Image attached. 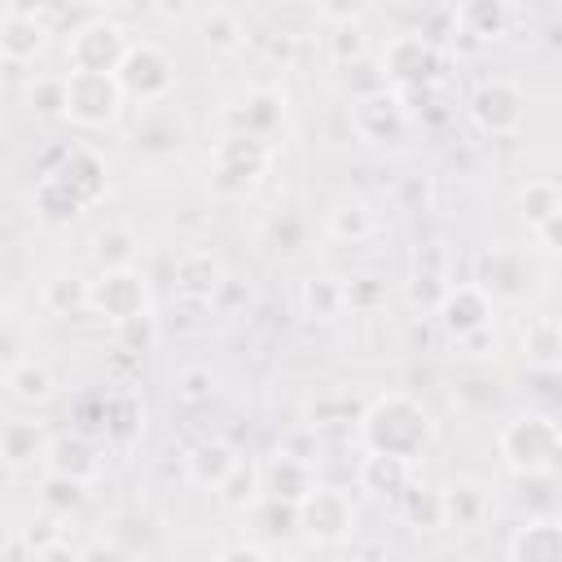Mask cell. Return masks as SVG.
I'll use <instances>...</instances> for the list:
<instances>
[{"label": "cell", "instance_id": "obj_1", "mask_svg": "<svg viewBox=\"0 0 562 562\" xmlns=\"http://www.w3.org/2000/svg\"><path fill=\"white\" fill-rule=\"evenodd\" d=\"M356 439L369 452H395V457L422 461V452L435 439V422H430L422 400H413L404 391H386V395H373L360 408Z\"/></svg>", "mask_w": 562, "mask_h": 562}, {"label": "cell", "instance_id": "obj_2", "mask_svg": "<svg viewBox=\"0 0 562 562\" xmlns=\"http://www.w3.org/2000/svg\"><path fill=\"white\" fill-rule=\"evenodd\" d=\"M496 452L518 479H549L562 470V422L549 413H518L501 426Z\"/></svg>", "mask_w": 562, "mask_h": 562}, {"label": "cell", "instance_id": "obj_3", "mask_svg": "<svg viewBox=\"0 0 562 562\" xmlns=\"http://www.w3.org/2000/svg\"><path fill=\"white\" fill-rule=\"evenodd\" d=\"M268 167H272V140L228 127L211 149V189L220 198L241 202L263 184Z\"/></svg>", "mask_w": 562, "mask_h": 562}, {"label": "cell", "instance_id": "obj_4", "mask_svg": "<svg viewBox=\"0 0 562 562\" xmlns=\"http://www.w3.org/2000/svg\"><path fill=\"white\" fill-rule=\"evenodd\" d=\"M347 123L360 145L369 149H400L413 132V110L404 105L400 88H382L373 97H356L347 105Z\"/></svg>", "mask_w": 562, "mask_h": 562}, {"label": "cell", "instance_id": "obj_5", "mask_svg": "<svg viewBox=\"0 0 562 562\" xmlns=\"http://www.w3.org/2000/svg\"><path fill=\"white\" fill-rule=\"evenodd\" d=\"M356 501L347 487H334V483H316L312 496L299 505V536L307 544H321V549H338L356 536Z\"/></svg>", "mask_w": 562, "mask_h": 562}, {"label": "cell", "instance_id": "obj_6", "mask_svg": "<svg viewBox=\"0 0 562 562\" xmlns=\"http://www.w3.org/2000/svg\"><path fill=\"white\" fill-rule=\"evenodd\" d=\"M378 61H382L391 88H400V92L435 88V83L448 75V57H443V48H439L430 35H422V31H408V35L386 40V48H382Z\"/></svg>", "mask_w": 562, "mask_h": 562}, {"label": "cell", "instance_id": "obj_7", "mask_svg": "<svg viewBox=\"0 0 562 562\" xmlns=\"http://www.w3.org/2000/svg\"><path fill=\"white\" fill-rule=\"evenodd\" d=\"M114 79H119V88H123V97L132 105H158L176 88V61H171V53L162 44L132 40V48L119 61Z\"/></svg>", "mask_w": 562, "mask_h": 562}, {"label": "cell", "instance_id": "obj_8", "mask_svg": "<svg viewBox=\"0 0 562 562\" xmlns=\"http://www.w3.org/2000/svg\"><path fill=\"white\" fill-rule=\"evenodd\" d=\"M465 119L483 136H514L527 123V97L514 79H479L465 97Z\"/></svg>", "mask_w": 562, "mask_h": 562}, {"label": "cell", "instance_id": "obj_9", "mask_svg": "<svg viewBox=\"0 0 562 562\" xmlns=\"http://www.w3.org/2000/svg\"><path fill=\"white\" fill-rule=\"evenodd\" d=\"M66 92H70L66 119L79 127H110L127 105L119 79L105 70H66Z\"/></svg>", "mask_w": 562, "mask_h": 562}, {"label": "cell", "instance_id": "obj_10", "mask_svg": "<svg viewBox=\"0 0 562 562\" xmlns=\"http://www.w3.org/2000/svg\"><path fill=\"white\" fill-rule=\"evenodd\" d=\"M474 281L496 299V303H522L540 290V272L536 263L514 250V246H492L474 259Z\"/></svg>", "mask_w": 562, "mask_h": 562}, {"label": "cell", "instance_id": "obj_11", "mask_svg": "<svg viewBox=\"0 0 562 562\" xmlns=\"http://www.w3.org/2000/svg\"><path fill=\"white\" fill-rule=\"evenodd\" d=\"M88 312H97V316L110 321V325L149 312V281H145V272H140L136 263H127V268H101V272L92 277Z\"/></svg>", "mask_w": 562, "mask_h": 562}, {"label": "cell", "instance_id": "obj_12", "mask_svg": "<svg viewBox=\"0 0 562 562\" xmlns=\"http://www.w3.org/2000/svg\"><path fill=\"white\" fill-rule=\"evenodd\" d=\"M127 48H132V35H127L119 22L92 18V22H83V26L70 31L66 66H70V70H105V75H114L119 61L127 57Z\"/></svg>", "mask_w": 562, "mask_h": 562}, {"label": "cell", "instance_id": "obj_13", "mask_svg": "<svg viewBox=\"0 0 562 562\" xmlns=\"http://www.w3.org/2000/svg\"><path fill=\"white\" fill-rule=\"evenodd\" d=\"M492 316H496V299L479 281H457L443 294V303L435 307V321H439V329L452 342L465 338V334H474V329H483V325H492Z\"/></svg>", "mask_w": 562, "mask_h": 562}, {"label": "cell", "instance_id": "obj_14", "mask_svg": "<svg viewBox=\"0 0 562 562\" xmlns=\"http://www.w3.org/2000/svg\"><path fill=\"white\" fill-rule=\"evenodd\" d=\"M228 281L220 255L211 250H184L176 263H171V294L180 303H198V307H211V299L220 294V285Z\"/></svg>", "mask_w": 562, "mask_h": 562}, {"label": "cell", "instance_id": "obj_15", "mask_svg": "<svg viewBox=\"0 0 562 562\" xmlns=\"http://www.w3.org/2000/svg\"><path fill=\"white\" fill-rule=\"evenodd\" d=\"M509 31V0H457L452 4V35L470 48H487Z\"/></svg>", "mask_w": 562, "mask_h": 562}, {"label": "cell", "instance_id": "obj_16", "mask_svg": "<svg viewBox=\"0 0 562 562\" xmlns=\"http://www.w3.org/2000/svg\"><path fill=\"white\" fill-rule=\"evenodd\" d=\"M413 465L408 457H395V452H369L356 461V487L369 492L373 501H400V492L413 483Z\"/></svg>", "mask_w": 562, "mask_h": 562}, {"label": "cell", "instance_id": "obj_17", "mask_svg": "<svg viewBox=\"0 0 562 562\" xmlns=\"http://www.w3.org/2000/svg\"><path fill=\"white\" fill-rule=\"evenodd\" d=\"M316 483H321V479H316V461H307V457H294V452L277 448V452L263 461V492H268V496H281V501H290V505H303Z\"/></svg>", "mask_w": 562, "mask_h": 562}, {"label": "cell", "instance_id": "obj_18", "mask_svg": "<svg viewBox=\"0 0 562 562\" xmlns=\"http://www.w3.org/2000/svg\"><path fill=\"white\" fill-rule=\"evenodd\" d=\"M505 558L509 562H562V518L540 514L514 527V536L505 540Z\"/></svg>", "mask_w": 562, "mask_h": 562}, {"label": "cell", "instance_id": "obj_19", "mask_svg": "<svg viewBox=\"0 0 562 562\" xmlns=\"http://www.w3.org/2000/svg\"><path fill=\"white\" fill-rule=\"evenodd\" d=\"M44 470H57V474H75L83 483H92L101 474V448L88 430H61L48 439V457H44Z\"/></svg>", "mask_w": 562, "mask_h": 562}, {"label": "cell", "instance_id": "obj_20", "mask_svg": "<svg viewBox=\"0 0 562 562\" xmlns=\"http://www.w3.org/2000/svg\"><path fill=\"white\" fill-rule=\"evenodd\" d=\"M88 206H97L105 193H110V162L97 154V149H88V145H75V149H66L61 154V162L53 167Z\"/></svg>", "mask_w": 562, "mask_h": 562}, {"label": "cell", "instance_id": "obj_21", "mask_svg": "<svg viewBox=\"0 0 562 562\" xmlns=\"http://www.w3.org/2000/svg\"><path fill=\"white\" fill-rule=\"evenodd\" d=\"M48 48V22L40 13H22V9H9L4 22H0V53L9 66H26L35 61L40 53Z\"/></svg>", "mask_w": 562, "mask_h": 562}, {"label": "cell", "instance_id": "obj_22", "mask_svg": "<svg viewBox=\"0 0 562 562\" xmlns=\"http://www.w3.org/2000/svg\"><path fill=\"white\" fill-rule=\"evenodd\" d=\"M31 211H35V220L48 224V228H70V224L88 211V202H83L57 171H48V176H40L35 189H31Z\"/></svg>", "mask_w": 562, "mask_h": 562}, {"label": "cell", "instance_id": "obj_23", "mask_svg": "<svg viewBox=\"0 0 562 562\" xmlns=\"http://www.w3.org/2000/svg\"><path fill=\"white\" fill-rule=\"evenodd\" d=\"M228 127H233V132H250V136L272 140V136L285 127V92H277V88H255L241 105H233Z\"/></svg>", "mask_w": 562, "mask_h": 562}, {"label": "cell", "instance_id": "obj_24", "mask_svg": "<svg viewBox=\"0 0 562 562\" xmlns=\"http://www.w3.org/2000/svg\"><path fill=\"white\" fill-rule=\"evenodd\" d=\"M48 430L40 426V422H26V417H13V422H4V430H0V461L18 474V470H35V465H44V457H48Z\"/></svg>", "mask_w": 562, "mask_h": 562}, {"label": "cell", "instance_id": "obj_25", "mask_svg": "<svg viewBox=\"0 0 562 562\" xmlns=\"http://www.w3.org/2000/svg\"><path fill=\"white\" fill-rule=\"evenodd\" d=\"M101 435L114 448H132L145 435V404L132 391H114L101 400Z\"/></svg>", "mask_w": 562, "mask_h": 562}, {"label": "cell", "instance_id": "obj_26", "mask_svg": "<svg viewBox=\"0 0 562 562\" xmlns=\"http://www.w3.org/2000/svg\"><path fill=\"white\" fill-rule=\"evenodd\" d=\"M233 465H237V448L228 439H198L184 452V479L193 487H206V492H215Z\"/></svg>", "mask_w": 562, "mask_h": 562}, {"label": "cell", "instance_id": "obj_27", "mask_svg": "<svg viewBox=\"0 0 562 562\" xmlns=\"http://www.w3.org/2000/svg\"><path fill=\"white\" fill-rule=\"evenodd\" d=\"M4 391L13 404L22 408H44L53 400V373L48 364H40L35 356H22L13 364H4Z\"/></svg>", "mask_w": 562, "mask_h": 562}, {"label": "cell", "instance_id": "obj_28", "mask_svg": "<svg viewBox=\"0 0 562 562\" xmlns=\"http://www.w3.org/2000/svg\"><path fill=\"white\" fill-rule=\"evenodd\" d=\"M215 501L228 509V514H250L259 501H263V465H255L250 457H237V465L224 474V483L215 487Z\"/></svg>", "mask_w": 562, "mask_h": 562}, {"label": "cell", "instance_id": "obj_29", "mask_svg": "<svg viewBox=\"0 0 562 562\" xmlns=\"http://www.w3.org/2000/svg\"><path fill=\"white\" fill-rule=\"evenodd\" d=\"M404 527L413 531H443L448 527V505H443V487H426V483H408L395 501Z\"/></svg>", "mask_w": 562, "mask_h": 562}, {"label": "cell", "instance_id": "obj_30", "mask_svg": "<svg viewBox=\"0 0 562 562\" xmlns=\"http://www.w3.org/2000/svg\"><path fill=\"white\" fill-rule=\"evenodd\" d=\"M325 233L334 241H347V246H360L378 233V211L364 202V198H342L325 211Z\"/></svg>", "mask_w": 562, "mask_h": 562}, {"label": "cell", "instance_id": "obj_31", "mask_svg": "<svg viewBox=\"0 0 562 562\" xmlns=\"http://www.w3.org/2000/svg\"><path fill=\"white\" fill-rule=\"evenodd\" d=\"M88 299H92V281L79 272H53L40 290V303L53 316H79V312H88Z\"/></svg>", "mask_w": 562, "mask_h": 562}, {"label": "cell", "instance_id": "obj_32", "mask_svg": "<svg viewBox=\"0 0 562 562\" xmlns=\"http://www.w3.org/2000/svg\"><path fill=\"white\" fill-rule=\"evenodd\" d=\"M22 101H26L31 119H40V123H57V119H66V105H70L66 75H31L26 88H22Z\"/></svg>", "mask_w": 562, "mask_h": 562}, {"label": "cell", "instance_id": "obj_33", "mask_svg": "<svg viewBox=\"0 0 562 562\" xmlns=\"http://www.w3.org/2000/svg\"><path fill=\"white\" fill-rule=\"evenodd\" d=\"M299 303H303V312H307L312 321H334V316L347 312V285H342V277H329V272L303 277Z\"/></svg>", "mask_w": 562, "mask_h": 562}, {"label": "cell", "instance_id": "obj_34", "mask_svg": "<svg viewBox=\"0 0 562 562\" xmlns=\"http://www.w3.org/2000/svg\"><path fill=\"white\" fill-rule=\"evenodd\" d=\"M518 347L536 369H558L562 364V325L553 316H536V321H527Z\"/></svg>", "mask_w": 562, "mask_h": 562}, {"label": "cell", "instance_id": "obj_35", "mask_svg": "<svg viewBox=\"0 0 562 562\" xmlns=\"http://www.w3.org/2000/svg\"><path fill=\"white\" fill-rule=\"evenodd\" d=\"M443 505H448V527H457V531H474L487 518V492L470 479L443 487Z\"/></svg>", "mask_w": 562, "mask_h": 562}, {"label": "cell", "instance_id": "obj_36", "mask_svg": "<svg viewBox=\"0 0 562 562\" xmlns=\"http://www.w3.org/2000/svg\"><path fill=\"white\" fill-rule=\"evenodd\" d=\"M246 518H250V531H259L263 540H290V536H299V505H290L281 496H268L263 492V501Z\"/></svg>", "mask_w": 562, "mask_h": 562}, {"label": "cell", "instance_id": "obj_37", "mask_svg": "<svg viewBox=\"0 0 562 562\" xmlns=\"http://www.w3.org/2000/svg\"><path fill=\"white\" fill-rule=\"evenodd\" d=\"M132 145H136L140 154H154V158L176 154V149L184 145V123H180V119H171V114H149V119H140V123H136Z\"/></svg>", "mask_w": 562, "mask_h": 562}, {"label": "cell", "instance_id": "obj_38", "mask_svg": "<svg viewBox=\"0 0 562 562\" xmlns=\"http://www.w3.org/2000/svg\"><path fill=\"white\" fill-rule=\"evenodd\" d=\"M92 259L101 263V268H127V263H136V255H140V237L127 228V224H105L97 237H92Z\"/></svg>", "mask_w": 562, "mask_h": 562}, {"label": "cell", "instance_id": "obj_39", "mask_svg": "<svg viewBox=\"0 0 562 562\" xmlns=\"http://www.w3.org/2000/svg\"><path fill=\"white\" fill-rule=\"evenodd\" d=\"M83 501H88V483H83V479H75V474H57V470H44V479H40V505H44V509H53V514L70 518V514H79V509H83Z\"/></svg>", "mask_w": 562, "mask_h": 562}, {"label": "cell", "instance_id": "obj_40", "mask_svg": "<svg viewBox=\"0 0 562 562\" xmlns=\"http://www.w3.org/2000/svg\"><path fill=\"white\" fill-rule=\"evenodd\" d=\"M514 206H518V215H522L531 228H540V224H544L553 211H562V184H558V180H549V176L527 180V184L518 189Z\"/></svg>", "mask_w": 562, "mask_h": 562}, {"label": "cell", "instance_id": "obj_41", "mask_svg": "<svg viewBox=\"0 0 562 562\" xmlns=\"http://www.w3.org/2000/svg\"><path fill=\"white\" fill-rule=\"evenodd\" d=\"M448 290H452V281H448V272H439V268H413V272L404 277V303H408L413 312H426V316H435V307L443 303Z\"/></svg>", "mask_w": 562, "mask_h": 562}, {"label": "cell", "instance_id": "obj_42", "mask_svg": "<svg viewBox=\"0 0 562 562\" xmlns=\"http://www.w3.org/2000/svg\"><path fill=\"white\" fill-rule=\"evenodd\" d=\"M338 88L356 101V97H373V92L391 88V79H386V70H382V61H373V57L364 53V57L338 66Z\"/></svg>", "mask_w": 562, "mask_h": 562}, {"label": "cell", "instance_id": "obj_43", "mask_svg": "<svg viewBox=\"0 0 562 562\" xmlns=\"http://www.w3.org/2000/svg\"><path fill=\"white\" fill-rule=\"evenodd\" d=\"M158 316L154 312H140V316H127V321H119L114 325V342H119V351H132V356H145V351H154L158 347Z\"/></svg>", "mask_w": 562, "mask_h": 562}, {"label": "cell", "instance_id": "obj_44", "mask_svg": "<svg viewBox=\"0 0 562 562\" xmlns=\"http://www.w3.org/2000/svg\"><path fill=\"white\" fill-rule=\"evenodd\" d=\"M347 285V312H360V316H373L386 307V281L373 277V272H356V277H342Z\"/></svg>", "mask_w": 562, "mask_h": 562}, {"label": "cell", "instance_id": "obj_45", "mask_svg": "<svg viewBox=\"0 0 562 562\" xmlns=\"http://www.w3.org/2000/svg\"><path fill=\"white\" fill-rule=\"evenodd\" d=\"M241 22H237V13H228V9H211L206 18H202V44L211 48V53H233L237 44H241Z\"/></svg>", "mask_w": 562, "mask_h": 562}, {"label": "cell", "instance_id": "obj_46", "mask_svg": "<svg viewBox=\"0 0 562 562\" xmlns=\"http://www.w3.org/2000/svg\"><path fill=\"white\" fill-rule=\"evenodd\" d=\"M211 395H215V373L206 364H184L176 373V400L180 404L202 408V404H211Z\"/></svg>", "mask_w": 562, "mask_h": 562}, {"label": "cell", "instance_id": "obj_47", "mask_svg": "<svg viewBox=\"0 0 562 562\" xmlns=\"http://www.w3.org/2000/svg\"><path fill=\"white\" fill-rule=\"evenodd\" d=\"M149 531H154V522H149L145 514H119V518L110 522V540L119 544V553H123V558H136V553H145V544H149Z\"/></svg>", "mask_w": 562, "mask_h": 562}, {"label": "cell", "instance_id": "obj_48", "mask_svg": "<svg viewBox=\"0 0 562 562\" xmlns=\"http://www.w3.org/2000/svg\"><path fill=\"white\" fill-rule=\"evenodd\" d=\"M329 53H334V66H342V61H356V57H364V35H360V22L334 26Z\"/></svg>", "mask_w": 562, "mask_h": 562}, {"label": "cell", "instance_id": "obj_49", "mask_svg": "<svg viewBox=\"0 0 562 562\" xmlns=\"http://www.w3.org/2000/svg\"><path fill=\"white\" fill-rule=\"evenodd\" d=\"M268 558H272V549L263 540H246V536L215 549V562H268Z\"/></svg>", "mask_w": 562, "mask_h": 562}, {"label": "cell", "instance_id": "obj_50", "mask_svg": "<svg viewBox=\"0 0 562 562\" xmlns=\"http://www.w3.org/2000/svg\"><path fill=\"white\" fill-rule=\"evenodd\" d=\"M369 9V0H316V13L329 22V26H347V22H360Z\"/></svg>", "mask_w": 562, "mask_h": 562}, {"label": "cell", "instance_id": "obj_51", "mask_svg": "<svg viewBox=\"0 0 562 562\" xmlns=\"http://www.w3.org/2000/svg\"><path fill=\"white\" fill-rule=\"evenodd\" d=\"M457 347H461L465 356H474V360H483V356H492V351H496V329H492V325H483V329H474V334H465V338H457Z\"/></svg>", "mask_w": 562, "mask_h": 562}, {"label": "cell", "instance_id": "obj_52", "mask_svg": "<svg viewBox=\"0 0 562 562\" xmlns=\"http://www.w3.org/2000/svg\"><path fill=\"white\" fill-rule=\"evenodd\" d=\"M413 268H439V272H448V250L439 241H426V246L413 250Z\"/></svg>", "mask_w": 562, "mask_h": 562}, {"label": "cell", "instance_id": "obj_53", "mask_svg": "<svg viewBox=\"0 0 562 562\" xmlns=\"http://www.w3.org/2000/svg\"><path fill=\"white\" fill-rule=\"evenodd\" d=\"M26 558H35V553H31L26 536H22V527H13V531L4 536V544H0V562H26Z\"/></svg>", "mask_w": 562, "mask_h": 562}, {"label": "cell", "instance_id": "obj_54", "mask_svg": "<svg viewBox=\"0 0 562 562\" xmlns=\"http://www.w3.org/2000/svg\"><path fill=\"white\" fill-rule=\"evenodd\" d=\"M536 237H540V246L544 250H553V255H562V211H553L540 228H536Z\"/></svg>", "mask_w": 562, "mask_h": 562}, {"label": "cell", "instance_id": "obj_55", "mask_svg": "<svg viewBox=\"0 0 562 562\" xmlns=\"http://www.w3.org/2000/svg\"><path fill=\"white\" fill-rule=\"evenodd\" d=\"M149 9L162 18V22H184L193 13V0H149Z\"/></svg>", "mask_w": 562, "mask_h": 562}]
</instances>
